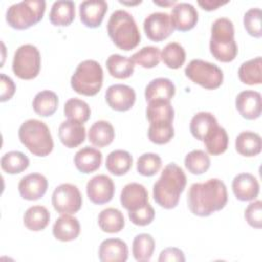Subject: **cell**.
<instances>
[{"mask_svg":"<svg viewBox=\"0 0 262 262\" xmlns=\"http://www.w3.org/2000/svg\"><path fill=\"white\" fill-rule=\"evenodd\" d=\"M107 11V3L103 0L83 1L79 6L80 19L88 28H97L101 25Z\"/></svg>","mask_w":262,"mask_h":262,"instance_id":"cell-16","label":"cell"},{"mask_svg":"<svg viewBox=\"0 0 262 262\" xmlns=\"http://www.w3.org/2000/svg\"><path fill=\"white\" fill-rule=\"evenodd\" d=\"M120 3L125 4V5H135V4L141 3V1H136V2H124V1H120Z\"/></svg>","mask_w":262,"mask_h":262,"instance_id":"cell-51","label":"cell"},{"mask_svg":"<svg viewBox=\"0 0 262 262\" xmlns=\"http://www.w3.org/2000/svg\"><path fill=\"white\" fill-rule=\"evenodd\" d=\"M129 219L138 226H146L151 223L155 218V210L149 203L134 211H129Z\"/></svg>","mask_w":262,"mask_h":262,"instance_id":"cell-45","label":"cell"},{"mask_svg":"<svg viewBox=\"0 0 262 262\" xmlns=\"http://www.w3.org/2000/svg\"><path fill=\"white\" fill-rule=\"evenodd\" d=\"M102 68L93 59H86L80 62L71 78L72 88L77 93L85 96L96 95L102 87Z\"/></svg>","mask_w":262,"mask_h":262,"instance_id":"cell-6","label":"cell"},{"mask_svg":"<svg viewBox=\"0 0 262 262\" xmlns=\"http://www.w3.org/2000/svg\"><path fill=\"white\" fill-rule=\"evenodd\" d=\"M245 219L254 228L262 227V202L260 200L248 205L245 210Z\"/></svg>","mask_w":262,"mask_h":262,"instance_id":"cell-46","label":"cell"},{"mask_svg":"<svg viewBox=\"0 0 262 262\" xmlns=\"http://www.w3.org/2000/svg\"><path fill=\"white\" fill-rule=\"evenodd\" d=\"M20 142L37 157H46L53 149V140L47 125L37 119L25 121L18 129Z\"/></svg>","mask_w":262,"mask_h":262,"instance_id":"cell-5","label":"cell"},{"mask_svg":"<svg viewBox=\"0 0 262 262\" xmlns=\"http://www.w3.org/2000/svg\"><path fill=\"white\" fill-rule=\"evenodd\" d=\"M154 3L155 4H157V5H161V6H169V5H173V4H175V1L173 0V1H168V2H161V1H156V0H154Z\"/></svg>","mask_w":262,"mask_h":262,"instance_id":"cell-50","label":"cell"},{"mask_svg":"<svg viewBox=\"0 0 262 262\" xmlns=\"http://www.w3.org/2000/svg\"><path fill=\"white\" fill-rule=\"evenodd\" d=\"M185 185L186 176L183 170L175 163H170L164 168L160 178L154 184V200L165 209H173L178 205Z\"/></svg>","mask_w":262,"mask_h":262,"instance_id":"cell-2","label":"cell"},{"mask_svg":"<svg viewBox=\"0 0 262 262\" xmlns=\"http://www.w3.org/2000/svg\"><path fill=\"white\" fill-rule=\"evenodd\" d=\"M203 141L210 155L218 156L227 149L228 135L224 128L217 125L206 135Z\"/></svg>","mask_w":262,"mask_h":262,"instance_id":"cell-34","label":"cell"},{"mask_svg":"<svg viewBox=\"0 0 262 262\" xmlns=\"http://www.w3.org/2000/svg\"><path fill=\"white\" fill-rule=\"evenodd\" d=\"M155 251V239L148 233L137 234L132 243V254L136 261L147 262Z\"/></svg>","mask_w":262,"mask_h":262,"instance_id":"cell-37","label":"cell"},{"mask_svg":"<svg viewBox=\"0 0 262 262\" xmlns=\"http://www.w3.org/2000/svg\"><path fill=\"white\" fill-rule=\"evenodd\" d=\"M0 79H1V96H0V100L2 102L9 100L14 92H15V84L13 82V80L11 78H9L8 76H6L5 74H1L0 75Z\"/></svg>","mask_w":262,"mask_h":262,"instance_id":"cell-48","label":"cell"},{"mask_svg":"<svg viewBox=\"0 0 262 262\" xmlns=\"http://www.w3.org/2000/svg\"><path fill=\"white\" fill-rule=\"evenodd\" d=\"M102 154L94 147L85 146L79 149L75 157L74 163L76 168L84 174H89L96 171L101 164Z\"/></svg>","mask_w":262,"mask_h":262,"instance_id":"cell-24","label":"cell"},{"mask_svg":"<svg viewBox=\"0 0 262 262\" xmlns=\"http://www.w3.org/2000/svg\"><path fill=\"white\" fill-rule=\"evenodd\" d=\"M120 201L128 212L134 211L148 203V192L142 184L131 182L123 187Z\"/></svg>","mask_w":262,"mask_h":262,"instance_id":"cell-20","label":"cell"},{"mask_svg":"<svg viewBox=\"0 0 262 262\" xmlns=\"http://www.w3.org/2000/svg\"><path fill=\"white\" fill-rule=\"evenodd\" d=\"M86 192L89 200L96 205L108 203L115 193V184L106 175L100 174L92 177L86 185Z\"/></svg>","mask_w":262,"mask_h":262,"instance_id":"cell-14","label":"cell"},{"mask_svg":"<svg viewBox=\"0 0 262 262\" xmlns=\"http://www.w3.org/2000/svg\"><path fill=\"white\" fill-rule=\"evenodd\" d=\"M185 168L194 175H201L208 171L211 165L210 158L207 152L202 149H194L188 152L184 159Z\"/></svg>","mask_w":262,"mask_h":262,"instance_id":"cell-41","label":"cell"},{"mask_svg":"<svg viewBox=\"0 0 262 262\" xmlns=\"http://www.w3.org/2000/svg\"><path fill=\"white\" fill-rule=\"evenodd\" d=\"M80 223L76 217L70 214H61L58 217L52 227V233L54 237L61 242L74 241L80 234Z\"/></svg>","mask_w":262,"mask_h":262,"instance_id":"cell-23","label":"cell"},{"mask_svg":"<svg viewBox=\"0 0 262 262\" xmlns=\"http://www.w3.org/2000/svg\"><path fill=\"white\" fill-rule=\"evenodd\" d=\"M136 94L133 88L125 84L111 85L105 92L108 106L117 112L129 111L135 102Z\"/></svg>","mask_w":262,"mask_h":262,"instance_id":"cell-13","label":"cell"},{"mask_svg":"<svg viewBox=\"0 0 262 262\" xmlns=\"http://www.w3.org/2000/svg\"><path fill=\"white\" fill-rule=\"evenodd\" d=\"M185 76L205 89H216L223 82L221 69L203 59H192L184 70Z\"/></svg>","mask_w":262,"mask_h":262,"instance_id":"cell-8","label":"cell"},{"mask_svg":"<svg viewBox=\"0 0 262 262\" xmlns=\"http://www.w3.org/2000/svg\"><path fill=\"white\" fill-rule=\"evenodd\" d=\"M143 30L146 37L155 42L167 39L174 31L171 17L166 12H154L145 17Z\"/></svg>","mask_w":262,"mask_h":262,"instance_id":"cell-12","label":"cell"},{"mask_svg":"<svg viewBox=\"0 0 262 262\" xmlns=\"http://www.w3.org/2000/svg\"><path fill=\"white\" fill-rule=\"evenodd\" d=\"M161 58L168 68L179 69L185 62L186 53L179 43L170 42L164 47L161 53Z\"/></svg>","mask_w":262,"mask_h":262,"instance_id":"cell-40","label":"cell"},{"mask_svg":"<svg viewBox=\"0 0 262 262\" xmlns=\"http://www.w3.org/2000/svg\"><path fill=\"white\" fill-rule=\"evenodd\" d=\"M50 221V213L43 206H32L24 214V224L32 231L43 230Z\"/></svg>","mask_w":262,"mask_h":262,"instance_id":"cell-33","label":"cell"},{"mask_svg":"<svg viewBox=\"0 0 262 262\" xmlns=\"http://www.w3.org/2000/svg\"><path fill=\"white\" fill-rule=\"evenodd\" d=\"M58 137L64 146L74 148L84 142L86 130L82 123L74 120H67L59 125Z\"/></svg>","mask_w":262,"mask_h":262,"instance_id":"cell-21","label":"cell"},{"mask_svg":"<svg viewBox=\"0 0 262 262\" xmlns=\"http://www.w3.org/2000/svg\"><path fill=\"white\" fill-rule=\"evenodd\" d=\"M227 189L223 181L212 178L204 183H193L187 193L188 208L192 214L207 217L223 209L227 203Z\"/></svg>","mask_w":262,"mask_h":262,"instance_id":"cell-1","label":"cell"},{"mask_svg":"<svg viewBox=\"0 0 262 262\" xmlns=\"http://www.w3.org/2000/svg\"><path fill=\"white\" fill-rule=\"evenodd\" d=\"M261 136L252 131L241 132L235 139L236 151L245 157H255L261 152Z\"/></svg>","mask_w":262,"mask_h":262,"instance_id":"cell-26","label":"cell"},{"mask_svg":"<svg viewBox=\"0 0 262 262\" xmlns=\"http://www.w3.org/2000/svg\"><path fill=\"white\" fill-rule=\"evenodd\" d=\"M48 181L40 173H31L24 176L18 183V191L23 199L36 201L41 199L47 191Z\"/></svg>","mask_w":262,"mask_h":262,"instance_id":"cell-15","label":"cell"},{"mask_svg":"<svg viewBox=\"0 0 262 262\" xmlns=\"http://www.w3.org/2000/svg\"><path fill=\"white\" fill-rule=\"evenodd\" d=\"M162 167V160L159 155L152 152H146L141 155L137 160V172L143 176L156 175Z\"/></svg>","mask_w":262,"mask_h":262,"instance_id":"cell-43","label":"cell"},{"mask_svg":"<svg viewBox=\"0 0 262 262\" xmlns=\"http://www.w3.org/2000/svg\"><path fill=\"white\" fill-rule=\"evenodd\" d=\"M52 206L60 214H74L82 207V194L79 188L71 183L58 185L51 198Z\"/></svg>","mask_w":262,"mask_h":262,"instance_id":"cell-11","label":"cell"},{"mask_svg":"<svg viewBox=\"0 0 262 262\" xmlns=\"http://www.w3.org/2000/svg\"><path fill=\"white\" fill-rule=\"evenodd\" d=\"M232 190L237 200L247 202L255 200L258 196L260 185L254 175L241 173L232 180Z\"/></svg>","mask_w":262,"mask_h":262,"instance_id":"cell-19","label":"cell"},{"mask_svg":"<svg viewBox=\"0 0 262 262\" xmlns=\"http://www.w3.org/2000/svg\"><path fill=\"white\" fill-rule=\"evenodd\" d=\"M107 34L114 44L125 51L134 49L141 38L133 16L123 9H118L111 14L107 21Z\"/></svg>","mask_w":262,"mask_h":262,"instance_id":"cell-3","label":"cell"},{"mask_svg":"<svg viewBox=\"0 0 262 262\" xmlns=\"http://www.w3.org/2000/svg\"><path fill=\"white\" fill-rule=\"evenodd\" d=\"M144 95L147 102L154 100L170 101L175 95V85L168 78H157L147 84Z\"/></svg>","mask_w":262,"mask_h":262,"instance_id":"cell-25","label":"cell"},{"mask_svg":"<svg viewBox=\"0 0 262 262\" xmlns=\"http://www.w3.org/2000/svg\"><path fill=\"white\" fill-rule=\"evenodd\" d=\"M41 69V55L36 46L24 44L19 46L13 56L12 71L23 80H31L39 75Z\"/></svg>","mask_w":262,"mask_h":262,"instance_id":"cell-9","label":"cell"},{"mask_svg":"<svg viewBox=\"0 0 262 262\" xmlns=\"http://www.w3.org/2000/svg\"><path fill=\"white\" fill-rule=\"evenodd\" d=\"M131 59L134 63H137L145 69H151L159 64L161 59V51L155 46H144L135 52Z\"/></svg>","mask_w":262,"mask_h":262,"instance_id":"cell-42","label":"cell"},{"mask_svg":"<svg viewBox=\"0 0 262 262\" xmlns=\"http://www.w3.org/2000/svg\"><path fill=\"white\" fill-rule=\"evenodd\" d=\"M262 58L257 56L243 62L238 69L239 80L247 85H259L262 83Z\"/></svg>","mask_w":262,"mask_h":262,"instance_id":"cell-36","label":"cell"},{"mask_svg":"<svg viewBox=\"0 0 262 262\" xmlns=\"http://www.w3.org/2000/svg\"><path fill=\"white\" fill-rule=\"evenodd\" d=\"M106 69L110 75L117 79H127L134 72V62L131 58L120 54H112L107 57Z\"/></svg>","mask_w":262,"mask_h":262,"instance_id":"cell-31","label":"cell"},{"mask_svg":"<svg viewBox=\"0 0 262 262\" xmlns=\"http://www.w3.org/2000/svg\"><path fill=\"white\" fill-rule=\"evenodd\" d=\"M98 225L104 232L117 233L125 226L124 215L116 208H106L98 215Z\"/></svg>","mask_w":262,"mask_h":262,"instance_id":"cell-32","label":"cell"},{"mask_svg":"<svg viewBox=\"0 0 262 262\" xmlns=\"http://www.w3.org/2000/svg\"><path fill=\"white\" fill-rule=\"evenodd\" d=\"M132 163V156L127 150L116 149L106 157L105 167L110 173L116 176H122L131 169Z\"/></svg>","mask_w":262,"mask_h":262,"instance_id":"cell-29","label":"cell"},{"mask_svg":"<svg viewBox=\"0 0 262 262\" xmlns=\"http://www.w3.org/2000/svg\"><path fill=\"white\" fill-rule=\"evenodd\" d=\"M101 262H125L128 259V247L120 238H106L101 242L98 250Z\"/></svg>","mask_w":262,"mask_h":262,"instance_id":"cell-22","label":"cell"},{"mask_svg":"<svg viewBox=\"0 0 262 262\" xmlns=\"http://www.w3.org/2000/svg\"><path fill=\"white\" fill-rule=\"evenodd\" d=\"M235 106L243 118L255 120L261 116V94L254 90L242 91L235 98Z\"/></svg>","mask_w":262,"mask_h":262,"instance_id":"cell-17","label":"cell"},{"mask_svg":"<svg viewBox=\"0 0 262 262\" xmlns=\"http://www.w3.org/2000/svg\"><path fill=\"white\" fill-rule=\"evenodd\" d=\"M146 118L149 122V131L169 132L174 130V108L170 101L154 100L148 102L146 107Z\"/></svg>","mask_w":262,"mask_h":262,"instance_id":"cell-10","label":"cell"},{"mask_svg":"<svg viewBox=\"0 0 262 262\" xmlns=\"http://www.w3.org/2000/svg\"><path fill=\"white\" fill-rule=\"evenodd\" d=\"M198 15V11L193 5L186 2H180L172 8L170 17L175 30L185 32L194 28L199 19Z\"/></svg>","mask_w":262,"mask_h":262,"instance_id":"cell-18","label":"cell"},{"mask_svg":"<svg viewBox=\"0 0 262 262\" xmlns=\"http://www.w3.org/2000/svg\"><path fill=\"white\" fill-rule=\"evenodd\" d=\"M261 9L258 7L250 8L244 15V27L249 35L260 38L262 36L261 30Z\"/></svg>","mask_w":262,"mask_h":262,"instance_id":"cell-44","label":"cell"},{"mask_svg":"<svg viewBox=\"0 0 262 262\" xmlns=\"http://www.w3.org/2000/svg\"><path fill=\"white\" fill-rule=\"evenodd\" d=\"M0 163L2 170L7 174H18L29 167L30 161L25 154L11 150L2 156Z\"/></svg>","mask_w":262,"mask_h":262,"instance_id":"cell-38","label":"cell"},{"mask_svg":"<svg viewBox=\"0 0 262 262\" xmlns=\"http://www.w3.org/2000/svg\"><path fill=\"white\" fill-rule=\"evenodd\" d=\"M217 125V119L213 114L208 112H200L192 117L189 129L194 138L203 141L206 135Z\"/></svg>","mask_w":262,"mask_h":262,"instance_id":"cell-30","label":"cell"},{"mask_svg":"<svg viewBox=\"0 0 262 262\" xmlns=\"http://www.w3.org/2000/svg\"><path fill=\"white\" fill-rule=\"evenodd\" d=\"M32 104L36 114L41 117H49L57 110L58 97L53 91L43 90L35 95Z\"/></svg>","mask_w":262,"mask_h":262,"instance_id":"cell-35","label":"cell"},{"mask_svg":"<svg viewBox=\"0 0 262 262\" xmlns=\"http://www.w3.org/2000/svg\"><path fill=\"white\" fill-rule=\"evenodd\" d=\"M75 18V3L73 1H55L52 4L49 20L53 26L67 27Z\"/></svg>","mask_w":262,"mask_h":262,"instance_id":"cell-27","label":"cell"},{"mask_svg":"<svg viewBox=\"0 0 262 262\" xmlns=\"http://www.w3.org/2000/svg\"><path fill=\"white\" fill-rule=\"evenodd\" d=\"M115 138V130L113 125L107 121L95 122L88 131L89 141L97 147H103L113 142Z\"/></svg>","mask_w":262,"mask_h":262,"instance_id":"cell-28","label":"cell"},{"mask_svg":"<svg viewBox=\"0 0 262 262\" xmlns=\"http://www.w3.org/2000/svg\"><path fill=\"white\" fill-rule=\"evenodd\" d=\"M199 5L205 9V10H208V11H211V10H215L217 9L219 6H222L224 4L227 3V1L225 2H221V1H199L198 2Z\"/></svg>","mask_w":262,"mask_h":262,"instance_id":"cell-49","label":"cell"},{"mask_svg":"<svg viewBox=\"0 0 262 262\" xmlns=\"http://www.w3.org/2000/svg\"><path fill=\"white\" fill-rule=\"evenodd\" d=\"M210 52L217 60L232 61L237 55V45L234 40V28L227 17L217 18L211 27Z\"/></svg>","mask_w":262,"mask_h":262,"instance_id":"cell-4","label":"cell"},{"mask_svg":"<svg viewBox=\"0 0 262 262\" xmlns=\"http://www.w3.org/2000/svg\"><path fill=\"white\" fill-rule=\"evenodd\" d=\"M43 0H27L9 6L6 11L7 24L16 30H26L38 24L45 12Z\"/></svg>","mask_w":262,"mask_h":262,"instance_id":"cell-7","label":"cell"},{"mask_svg":"<svg viewBox=\"0 0 262 262\" xmlns=\"http://www.w3.org/2000/svg\"><path fill=\"white\" fill-rule=\"evenodd\" d=\"M158 260L159 262H184L185 257L180 249L171 247L163 250Z\"/></svg>","mask_w":262,"mask_h":262,"instance_id":"cell-47","label":"cell"},{"mask_svg":"<svg viewBox=\"0 0 262 262\" xmlns=\"http://www.w3.org/2000/svg\"><path fill=\"white\" fill-rule=\"evenodd\" d=\"M63 113L69 120H74L83 124L89 120L91 110L87 102L82 99L73 97L64 103Z\"/></svg>","mask_w":262,"mask_h":262,"instance_id":"cell-39","label":"cell"}]
</instances>
